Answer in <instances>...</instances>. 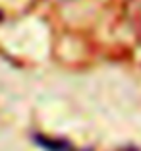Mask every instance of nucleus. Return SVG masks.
Wrapping results in <instances>:
<instances>
[{
	"instance_id": "1",
	"label": "nucleus",
	"mask_w": 141,
	"mask_h": 151,
	"mask_svg": "<svg viewBox=\"0 0 141 151\" xmlns=\"http://www.w3.org/2000/svg\"><path fill=\"white\" fill-rule=\"evenodd\" d=\"M35 143L41 145L47 151H79L77 147H74L70 142L66 139H58V138H49L43 134H35Z\"/></svg>"
}]
</instances>
